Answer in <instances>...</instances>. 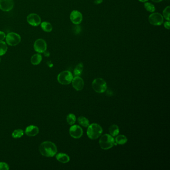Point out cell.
<instances>
[{
  "label": "cell",
  "instance_id": "21",
  "mask_svg": "<svg viewBox=\"0 0 170 170\" xmlns=\"http://www.w3.org/2000/svg\"><path fill=\"white\" fill-rule=\"evenodd\" d=\"M84 69V64L82 63H79L76 65L74 70V74L75 76H79L81 75Z\"/></svg>",
  "mask_w": 170,
  "mask_h": 170
},
{
  "label": "cell",
  "instance_id": "9",
  "mask_svg": "<svg viewBox=\"0 0 170 170\" xmlns=\"http://www.w3.org/2000/svg\"><path fill=\"white\" fill-rule=\"evenodd\" d=\"M33 47L35 52L38 53H43L46 52L47 49V44L46 41L43 39L40 38L35 41L34 43Z\"/></svg>",
  "mask_w": 170,
  "mask_h": 170
},
{
  "label": "cell",
  "instance_id": "34",
  "mask_svg": "<svg viewBox=\"0 0 170 170\" xmlns=\"http://www.w3.org/2000/svg\"><path fill=\"white\" fill-rule=\"evenodd\" d=\"M0 62H1V58H0Z\"/></svg>",
  "mask_w": 170,
  "mask_h": 170
},
{
  "label": "cell",
  "instance_id": "23",
  "mask_svg": "<svg viewBox=\"0 0 170 170\" xmlns=\"http://www.w3.org/2000/svg\"><path fill=\"white\" fill-rule=\"evenodd\" d=\"M67 122L70 125L75 124L76 122V116H75V114L70 113L67 116Z\"/></svg>",
  "mask_w": 170,
  "mask_h": 170
},
{
  "label": "cell",
  "instance_id": "12",
  "mask_svg": "<svg viewBox=\"0 0 170 170\" xmlns=\"http://www.w3.org/2000/svg\"><path fill=\"white\" fill-rule=\"evenodd\" d=\"M27 21L31 26L36 27L40 25L41 23V17L36 14H30L27 17Z\"/></svg>",
  "mask_w": 170,
  "mask_h": 170
},
{
  "label": "cell",
  "instance_id": "7",
  "mask_svg": "<svg viewBox=\"0 0 170 170\" xmlns=\"http://www.w3.org/2000/svg\"><path fill=\"white\" fill-rule=\"evenodd\" d=\"M6 40L7 44L10 46H17L21 41V38L18 34L15 33H8Z\"/></svg>",
  "mask_w": 170,
  "mask_h": 170
},
{
  "label": "cell",
  "instance_id": "26",
  "mask_svg": "<svg viewBox=\"0 0 170 170\" xmlns=\"http://www.w3.org/2000/svg\"><path fill=\"white\" fill-rule=\"evenodd\" d=\"M170 7L168 6L165 8L163 12V17L167 21H170Z\"/></svg>",
  "mask_w": 170,
  "mask_h": 170
},
{
  "label": "cell",
  "instance_id": "15",
  "mask_svg": "<svg viewBox=\"0 0 170 170\" xmlns=\"http://www.w3.org/2000/svg\"><path fill=\"white\" fill-rule=\"evenodd\" d=\"M56 159L58 161L61 163H67L70 161V158L67 154L59 153L56 155Z\"/></svg>",
  "mask_w": 170,
  "mask_h": 170
},
{
  "label": "cell",
  "instance_id": "22",
  "mask_svg": "<svg viewBox=\"0 0 170 170\" xmlns=\"http://www.w3.org/2000/svg\"><path fill=\"white\" fill-rule=\"evenodd\" d=\"M8 50V47L5 41H0V56H2L6 53Z\"/></svg>",
  "mask_w": 170,
  "mask_h": 170
},
{
  "label": "cell",
  "instance_id": "2",
  "mask_svg": "<svg viewBox=\"0 0 170 170\" xmlns=\"http://www.w3.org/2000/svg\"><path fill=\"white\" fill-rule=\"evenodd\" d=\"M103 132L101 127L96 123H92L88 126L87 135L91 140H95L100 137Z\"/></svg>",
  "mask_w": 170,
  "mask_h": 170
},
{
  "label": "cell",
  "instance_id": "8",
  "mask_svg": "<svg viewBox=\"0 0 170 170\" xmlns=\"http://www.w3.org/2000/svg\"><path fill=\"white\" fill-rule=\"evenodd\" d=\"M69 132L70 136L75 139L80 138L84 133L82 128L78 125H72V126L69 129Z\"/></svg>",
  "mask_w": 170,
  "mask_h": 170
},
{
  "label": "cell",
  "instance_id": "3",
  "mask_svg": "<svg viewBox=\"0 0 170 170\" xmlns=\"http://www.w3.org/2000/svg\"><path fill=\"white\" fill-rule=\"evenodd\" d=\"M115 140L113 137L108 134H105L101 136L99 140V144L101 149L108 150L113 147L114 145Z\"/></svg>",
  "mask_w": 170,
  "mask_h": 170
},
{
  "label": "cell",
  "instance_id": "20",
  "mask_svg": "<svg viewBox=\"0 0 170 170\" xmlns=\"http://www.w3.org/2000/svg\"><path fill=\"white\" fill-rule=\"evenodd\" d=\"M41 27L44 32H52V26L50 23L47 21H44L41 24Z\"/></svg>",
  "mask_w": 170,
  "mask_h": 170
},
{
  "label": "cell",
  "instance_id": "11",
  "mask_svg": "<svg viewBox=\"0 0 170 170\" xmlns=\"http://www.w3.org/2000/svg\"><path fill=\"white\" fill-rule=\"evenodd\" d=\"M13 0H0V9L4 12H9L14 7Z\"/></svg>",
  "mask_w": 170,
  "mask_h": 170
},
{
  "label": "cell",
  "instance_id": "16",
  "mask_svg": "<svg viewBox=\"0 0 170 170\" xmlns=\"http://www.w3.org/2000/svg\"><path fill=\"white\" fill-rule=\"evenodd\" d=\"M42 61V56L40 53H37L33 55L31 58V63L33 65H38Z\"/></svg>",
  "mask_w": 170,
  "mask_h": 170
},
{
  "label": "cell",
  "instance_id": "4",
  "mask_svg": "<svg viewBox=\"0 0 170 170\" xmlns=\"http://www.w3.org/2000/svg\"><path fill=\"white\" fill-rule=\"evenodd\" d=\"M92 86L96 92L102 93L106 90V82L101 78H97L93 81Z\"/></svg>",
  "mask_w": 170,
  "mask_h": 170
},
{
  "label": "cell",
  "instance_id": "6",
  "mask_svg": "<svg viewBox=\"0 0 170 170\" xmlns=\"http://www.w3.org/2000/svg\"><path fill=\"white\" fill-rule=\"evenodd\" d=\"M148 21L152 25L161 26L164 21V18L162 15L159 13H153L149 16Z\"/></svg>",
  "mask_w": 170,
  "mask_h": 170
},
{
  "label": "cell",
  "instance_id": "13",
  "mask_svg": "<svg viewBox=\"0 0 170 170\" xmlns=\"http://www.w3.org/2000/svg\"><path fill=\"white\" fill-rule=\"evenodd\" d=\"M73 88L77 91H81L84 87V81L80 76H75L72 81Z\"/></svg>",
  "mask_w": 170,
  "mask_h": 170
},
{
  "label": "cell",
  "instance_id": "29",
  "mask_svg": "<svg viewBox=\"0 0 170 170\" xmlns=\"http://www.w3.org/2000/svg\"><path fill=\"white\" fill-rule=\"evenodd\" d=\"M81 31V28L78 24H76V26L75 28V33L76 34L79 33Z\"/></svg>",
  "mask_w": 170,
  "mask_h": 170
},
{
  "label": "cell",
  "instance_id": "1",
  "mask_svg": "<svg viewBox=\"0 0 170 170\" xmlns=\"http://www.w3.org/2000/svg\"><path fill=\"white\" fill-rule=\"evenodd\" d=\"M40 152L41 155L47 157H52L58 152L56 145L50 141H44L40 146Z\"/></svg>",
  "mask_w": 170,
  "mask_h": 170
},
{
  "label": "cell",
  "instance_id": "18",
  "mask_svg": "<svg viewBox=\"0 0 170 170\" xmlns=\"http://www.w3.org/2000/svg\"><path fill=\"white\" fill-rule=\"evenodd\" d=\"M115 141L117 144L123 145L127 143L128 140L127 137L125 135H117Z\"/></svg>",
  "mask_w": 170,
  "mask_h": 170
},
{
  "label": "cell",
  "instance_id": "14",
  "mask_svg": "<svg viewBox=\"0 0 170 170\" xmlns=\"http://www.w3.org/2000/svg\"><path fill=\"white\" fill-rule=\"evenodd\" d=\"M39 132V129L37 126L35 125H30L26 128L25 133L29 136H35Z\"/></svg>",
  "mask_w": 170,
  "mask_h": 170
},
{
  "label": "cell",
  "instance_id": "5",
  "mask_svg": "<svg viewBox=\"0 0 170 170\" xmlns=\"http://www.w3.org/2000/svg\"><path fill=\"white\" fill-rule=\"evenodd\" d=\"M73 75L71 72L67 70L61 72L58 76V81L62 85H68L73 79Z\"/></svg>",
  "mask_w": 170,
  "mask_h": 170
},
{
  "label": "cell",
  "instance_id": "31",
  "mask_svg": "<svg viewBox=\"0 0 170 170\" xmlns=\"http://www.w3.org/2000/svg\"><path fill=\"white\" fill-rule=\"evenodd\" d=\"M102 2H103V0H95L94 3L96 5H98V4L101 3Z\"/></svg>",
  "mask_w": 170,
  "mask_h": 170
},
{
  "label": "cell",
  "instance_id": "33",
  "mask_svg": "<svg viewBox=\"0 0 170 170\" xmlns=\"http://www.w3.org/2000/svg\"><path fill=\"white\" fill-rule=\"evenodd\" d=\"M138 1L142 3H145V2H147L148 0H138Z\"/></svg>",
  "mask_w": 170,
  "mask_h": 170
},
{
  "label": "cell",
  "instance_id": "30",
  "mask_svg": "<svg viewBox=\"0 0 170 170\" xmlns=\"http://www.w3.org/2000/svg\"><path fill=\"white\" fill-rule=\"evenodd\" d=\"M164 27H165L166 29L169 30L170 29V22L169 21H166L164 23Z\"/></svg>",
  "mask_w": 170,
  "mask_h": 170
},
{
  "label": "cell",
  "instance_id": "19",
  "mask_svg": "<svg viewBox=\"0 0 170 170\" xmlns=\"http://www.w3.org/2000/svg\"><path fill=\"white\" fill-rule=\"evenodd\" d=\"M78 121L79 124L84 127H88V126L90 125L89 121L88 119L82 116H79L78 118Z\"/></svg>",
  "mask_w": 170,
  "mask_h": 170
},
{
  "label": "cell",
  "instance_id": "10",
  "mask_svg": "<svg viewBox=\"0 0 170 170\" xmlns=\"http://www.w3.org/2000/svg\"><path fill=\"white\" fill-rule=\"evenodd\" d=\"M70 21L75 24H79L83 20V16L81 12L77 10L72 11L70 15Z\"/></svg>",
  "mask_w": 170,
  "mask_h": 170
},
{
  "label": "cell",
  "instance_id": "24",
  "mask_svg": "<svg viewBox=\"0 0 170 170\" xmlns=\"http://www.w3.org/2000/svg\"><path fill=\"white\" fill-rule=\"evenodd\" d=\"M24 134V132L22 129H16L13 132L12 137L15 139L20 138L23 136Z\"/></svg>",
  "mask_w": 170,
  "mask_h": 170
},
{
  "label": "cell",
  "instance_id": "17",
  "mask_svg": "<svg viewBox=\"0 0 170 170\" xmlns=\"http://www.w3.org/2000/svg\"><path fill=\"white\" fill-rule=\"evenodd\" d=\"M109 132L110 135L112 137L117 136L119 133V128L118 126H117V125L115 124L111 125L109 129Z\"/></svg>",
  "mask_w": 170,
  "mask_h": 170
},
{
  "label": "cell",
  "instance_id": "28",
  "mask_svg": "<svg viewBox=\"0 0 170 170\" xmlns=\"http://www.w3.org/2000/svg\"><path fill=\"white\" fill-rule=\"evenodd\" d=\"M6 37V35L5 33H4L2 31H0V41H3L4 40H5Z\"/></svg>",
  "mask_w": 170,
  "mask_h": 170
},
{
  "label": "cell",
  "instance_id": "27",
  "mask_svg": "<svg viewBox=\"0 0 170 170\" xmlns=\"http://www.w3.org/2000/svg\"><path fill=\"white\" fill-rule=\"evenodd\" d=\"M9 166L5 162H0V170H9Z\"/></svg>",
  "mask_w": 170,
  "mask_h": 170
},
{
  "label": "cell",
  "instance_id": "25",
  "mask_svg": "<svg viewBox=\"0 0 170 170\" xmlns=\"http://www.w3.org/2000/svg\"><path fill=\"white\" fill-rule=\"evenodd\" d=\"M144 8L145 9L150 13H153L155 11V7L153 4L149 3V2H145L144 4Z\"/></svg>",
  "mask_w": 170,
  "mask_h": 170
},
{
  "label": "cell",
  "instance_id": "32",
  "mask_svg": "<svg viewBox=\"0 0 170 170\" xmlns=\"http://www.w3.org/2000/svg\"><path fill=\"white\" fill-rule=\"evenodd\" d=\"M151 1L155 3H160V2H162L163 0H151Z\"/></svg>",
  "mask_w": 170,
  "mask_h": 170
}]
</instances>
